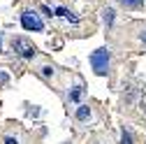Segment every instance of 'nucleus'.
Wrapping results in <instances>:
<instances>
[{
	"label": "nucleus",
	"mask_w": 146,
	"mask_h": 144,
	"mask_svg": "<svg viewBox=\"0 0 146 144\" xmlns=\"http://www.w3.org/2000/svg\"><path fill=\"white\" fill-rule=\"evenodd\" d=\"M109 63H111V51L107 47H100L90 53V65H93L95 75H107L109 72Z\"/></svg>",
	"instance_id": "1"
},
{
	"label": "nucleus",
	"mask_w": 146,
	"mask_h": 144,
	"mask_svg": "<svg viewBox=\"0 0 146 144\" xmlns=\"http://www.w3.org/2000/svg\"><path fill=\"white\" fill-rule=\"evenodd\" d=\"M21 26H23V30H35V33H42L44 30V23L40 19V14L33 12V9H26L21 14Z\"/></svg>",
	"instance_id": "2"
},
{
	"label": "nucleus",
	"mask_w": 146,
	"mask_h": 144,
	"mask_svg": "<svg viewBox=\"0 0 146 144\" xmlns=\"http://www.w3.org/2000/svg\"><path fill=\"white\" fill-rule=\"evenodd\" d=\"M12 49H14V51H19L23 58H33L35 53H37V49H35L30 42H26L23 37H16V40L12 42Z\"/></svg>",
	"instance_id": "3"
},
{
	"label": "nucleus",
	"mask_w": 146,
	"mask_h": 144,
	"mask_svg": "<svg viewBox=\"0 0 146 144\" xmlns=\"http://www.w3.org/2000/svg\"><path fill=\"white\" fill-rule=\"evenodd\" d=\"M88 116H90L88 105H79V109H77V121H86Z\"/></svg>",
	"instance_id": "4"
},
{
	"label": "nucleus",
	"mask_w": 146,
	"mask_h": 144,
	"mask_svg": "<svg viewBox=\"0 0 146 144\" xmlns=\"http://www.w3.org/2000/svg\"><path fill=\"white\" fill-rule=\"evenodd\" d=\"M102 19H104V23H107V26H111V23H114V9H111V7L102 9Z\"/></svg>",
	"instance_id": "5"
},
{
	"label": "nucleus",
	"mask_w": 146,
	"mask_h": 144,
	"mask_svg": "<svg viewBox=\"0 0 146 144\" xmlns=\"http://www.w3.org/2000/svg\"><path fill=\"white\" fill-rule=\"evenodd\" d=\"M121 144H132V135L127 133V130H123V133H121Z\"/></svg>",
	"instance_id": "6"
},
{
	"label": "nucleus",
	"mask_w": 146,
	"mask_h": 144,
	"mask_svg": "<svg viewBox=\"0 0 146 144\" xmlns=\"http://www.w3.org/2000/svg\"><path fill=\"white\" fill-rule=\"evenodd\" d=\"M79 98H81V86H77V88H74V91H72V93H70V100H72V102H77Z\"/></svg>",
	"instance_id": "7"
},
{
	"label": "nucleus",
	"mask_w": 146,
	"mask_h": 144,
	"mask_svg": "<svg viewBox=\"0 0 146 144\" xmlns=\"http://www.w3.org/2000/svg\"><path fill=\"white\" fill-rule=\"evenodd\" d=\"M118 3L125 7H137V5H141V0H118Z\"/></svg>",
	"instance_id": "8"
},
{
	"label": "nucleus",
	"mask_w": 146,
	"mask_h": 144,
	"mask_svg": "<svg viewBox=\"0 0 146 144\" xmlns=\"http://www.w3.org/2000/svg\"><path fill=\"white\" fill-rule=\"evenodd\" d=\"M42 75H44V77H53V67L44 65V67H42Z\"/></svg>",
	"instance_id": "9"
},
{
	"label": "nucleus",
	"mask_w": 146,
	"mask_h": 144,
	"mask_svg": "<svg viewBox=\"0 0 146 144\" xmlns=\"http://www.w3.org/2000/svg\"><path fill=\"white\" fill-rule=\"evenodd\" d=\"M56 14H58V16H63V19H65V16H67L70 12H67L65 7H56Z\"/></svg>",
	"instance_id": "10"
},
{
	"label": "nucleus",
	"mask_w": 146,
	"mask_h": 144,
	"mask_svg": "<svg viewBox=\"0 0 146 144\" xmlns=\"http://www.w3.org/2000/svg\"><path fill=\"white\" fill-rule=\"evenodd\" d=\"M5 144H19V142H16L14 137H5Z\"/></svg>",
	"instance_id": "11"
},
{
	"label": "nucleus",
	"mask_w": 146,
	"mask_h": 144,
	"mask_svg": "<svg viewBox=\"0 0 146 144\" xmlns=\"http://www.w3.org/2000/svg\"><path fill=\"white\" fill-rule=\"evenodd\" d=\"M139 37H141V42H144V44H146V28H144V30H141V35H139Z\"/></svg>",
	"instance_id": "12"
},
{
	"label": "nucleus",
	"mask_w": 146,
	"mask_h": 144,
	"mask_svg": "<svg viewBox=\"0 0 146 144\" xmlns=\"http://www.w3.org/2000/svg\"><path fill=\"white\" fill-rule=\"evenodd\" d=\"M0 49H3V33H0Z\"/></svg>",
	"instance_id": "13"
}]
</instances>
